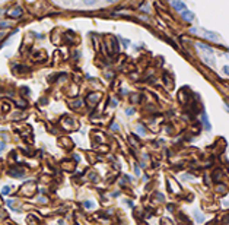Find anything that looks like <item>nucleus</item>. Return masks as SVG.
I'll return each instance as SVG.
<instances>
[{
    "label": "nucleus",
    "mask_w": 229,
    "mask_h": 225,
    "mask_svg": "<svg viewBox=\"0 0 229 225\" xmlns=\"http://www.w3.org/2000/svg\"><path fill=\"white\" fill-rule=\"evenodd\" d=\"M171 3H172V7H174L177 12H184V10H185V3L181 2V0H172Z\"/></svg>",
    "instance_id": "1"
},
{
    "label": "nucleus",
    "mask_w": 229,
    "mask_h": 225,
    "mask_svg": "<svg viewBox=\"0 0 229 225\" xmlns=\"http://www.w3.org/2000/svg\"><path fill=\"white\" fill-rule=\"evenodd\" d=\"M181 18L185 22H193L194 20V13L191 10H184V12H181Z\"/></svg>",
    "instance_id": "2"
},
{
    "label": "nucleus",
    "mask_w": 229,
    "mask_h": 225,
    "mask_svg": "<svg viewBox=\"0 0 229 225\" xmlns=\"http://www.w3.org/2000/svg\"><path fill=\"white\" fill-rule=\"evenodd\" d=\"M7 16L9 18H19V16H22V9L20 7H13L12 10L7 12Z\"/></svg>",
    "instance_id": "3"
},
{
    "label": "nucleus",
    "mask_w": 229,
    "mask_h": 225,
    "mask_svg": "<svg viewBox=\"0 0 229 225\" xmlns=\"http://www.w3.org/2000/svg\"><path fill=\"white\" fill-rule=\"evenodd\" d=\"M204 37L210 41H219V35L215 32H212V31H206V32H204Z\"/></svg>",
    "instance_id": "4"
},
{
    "label": "nucleus",
    "mask_w": 229,
    "mask_h": 225,
    "mask_svg": "<svg viewBox=\"0 0 229 225\" xmlns=\"http://www.w3.org/2000/svg\"><path fill=\"white\" fill-rule=\"evenodd\" d=\"M101 98V94H89V97H88V101L91 102V104H95V102H98V99Z\"/></svg>",
    "instance_id": "5"
},
{
    "label": "nucleus",
    "mask_w": 229,
    "mask_h": 225,
    "mask_svg": "<svg viewBox=\"0 0 229 225\" xmlns=\"http://www.w3.org/2000/svg\"><path fill=\"white\" fill-rule=\"evenodd\" d=\"M197 47L200 48V50H204V51H207L209 54H213V48H210L209 46H206V44H202V42H197Z\"/></svg>",
    "instance_id": "6"
},
{
    "label": "nucleus",
    "mask_w": 229,
    "mask_h": 225,
    "mask_svg": "<svg viewBox=\"0 0 229 225\" xmlns=\"http://www.w3.org/2000/svg\"><path fill=\"white\" fill-rule=\"evenodd\" d=\"M202 119H203V121H204V127H206V130H210V123H209V119H207V114H206V112H203Z\"/></svg>",
    "instance_id": "7"
},
{
    "label": "nucleus",
    "mask_w": 229,
    "mask_h": 225,
    "mask_svg": "<svg viewBox=\"0 0 229 225\" xmlns=\"http://www.w3.org/2000/svg\"><path fill=\"white\" fill-rule=\"evenodd\" d=\"M194 215H196V218H197V222H203L204 221V216L198 211H194Z\"/></svg>",
    "instance_id": "8"
},
{
    "label": "nucleus",
    "mask_w": 229,
    "mask_h": 225,
    "mask_svg": "<svg viewBox=\"0 0 229 225\" xmlns=\"http://www.w3.org/2000/svg\"><path fill=\"white\" fill-rule=\"evenodd\" d=\"M83 205H85V208H86V209H92V208H93V202H91V200H88V202H85Z\"/></svg>",
    "instance_id": "9"
},
{
    "label": "nucleus",
    "mask_w": 229,
    "mask_h": 225,
    "mask_svg": "<svg viewBox=\"0 0 229 225\" xmlns=\"http://www.w3.org/2000/svg\"><path fill=\"white\" fill-rule=\"evenodd\" d=\"M70 105H72V107H76V108H78V107L82 105V101H80V99H76V102H70Z\"/></svg>",
    "instance_id": "10"
},
{
    "label": "nucleus",
    "mask_w": 229,
    "mask_h": 225,
    "mask_svg": "<svg viewBox=\"0 0 229 225\" xmlns=\"http://www.w3.org/2000/svg\"><path fill=\"white\" fill-rule=\"evenodd\" d=\"M9 192H10V187H7V186L2 189V194H9Z\"/></svg>",
    "instance_id": "11"
},
{
    "label": "nucleus",
    "mask_w": 229,
    "mask_h": 225,
    "mask_svg": "<svg viewBox=\"0 0 229 225\" xmlns=\"http://www.w3.org/2000/svg\"><path fill=\"white\" fill-rule=\"evenodd\" d=\"M83 2H85L86 5H93V3H95L96 0H83Z\"/></svg>",
    "instance_id": "12"
},
{
    "label": "nucleus",
    "mask_w": 229,
    "mask_h": 225,
    "mask_svg": "<svg viewBox=\"0 0 229 225\" xmlns=\"http://www.w3.org/2000/svg\"><path fill=\"white\" fill-rule=\"evenodd\" d=\"M133 112H134V110H133V108H127V116H131Z\"/></svg>",
    "instance_id": "13"
},
{
    "label": "nucleus",
    "mask_w": 229,
    "mask_h": 225,
    "mask_svg": "<svg viewBox=\"0 0 229 225\" xmlns=\"http://www.w3.org/2000/svg\"><path fill=\"white\" fill-rule=\"evenodd\" d=\"M137 132L143 135V133H144V129H143V127H142V126H139V127H137Z\"/></svg>",
    "instance_id": "14"
},
{
    "label": "nucleus",
    "mask_w": 229,
    "mask_h": 225,
    "mask_svg": "<svg viewBox=\"0 0 229 225\" xmlns=\"http://www.w3.org/2000/svg\"><path fill=\"white\" fill-rule=\"evenodd\" d=\"M223 72L226 73V76H228V73H229V70H228V65H225V66H223Z\"/></svg>",
    "instance_id": "15"
},
{
    "label": "nucleus",
    "mask_w": 229,
    "mask_h": 225,
    "mask_svg": "<svg viewBox=\"0 0 229 225\" xmlns=\"http://www.w3.org/2000/svg\"><path fill=\"white\" fill-rule=\"evenodd\" d=\"M111 129H112V130H118V126H117V124H112Z\"/></svg>",
    "instance_id": "16"
},
{
    "label": "nucleus",
    "mask_w": 229,
    "mask_h": 225,
    "mask_svg": "<svg viewBox=\"0 0 229 225\" xmlns=\"http://www.w3.org/2000/svg\"><path fill=\"white\" fill-rule=\"evenodd\" d=\"M108 2H110V3H115L117 0H108Z\"/></svg>",
    "instance_id": "17"
},
{
    "label": "nucleus",
    "mask_w": 229,
    "mask_h": 225,
    "mask_svg": "<svg viewBox=\"0 0 229 225\" xmlns=\"http://www.w3.org/2000/svg\"><path fill=\"white\" fill-rule=\"evenodd\" d=\"M168 2H172V0H168Z\"/></svg>",
    "instance_id": "18"
}]
</instances>
